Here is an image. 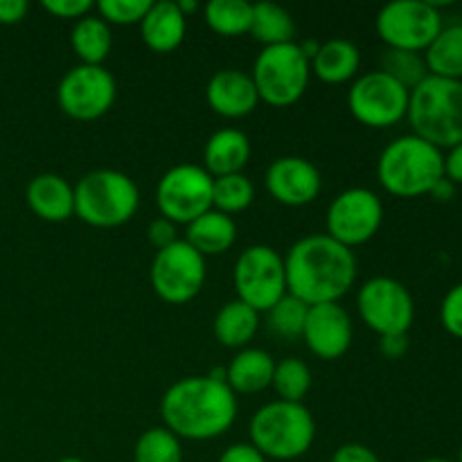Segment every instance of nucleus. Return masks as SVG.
<instances>
[{"mask_svg":"<svg viewBox=\"0 0 462 462\" xmlns=\"http://www.w3.org/2000/svg\"><path fill=\"white\" fill-rule=\"evenodd\" d=\"M454 194H456V185L447 179H442L440 183L431 189V197L436 199V201H442V203L451 201V199H454Z\"/></svg>","mask_w":462,"mask_h":462,"instance_id":"obj_44","label":"nucleus"},{"mask_svg":"<svg viewBox=\"0 0 462 462\" xmlns=\"http://www.w3.org/2000/svg\"><path fill=\"white\" fill-rule=\"evenodd\" d=\"M147 237L156 251H162V248H167V246H171L174 242H179V235H176V224H171V221L165 219V217H158V219H153L152 224H149Z\"/></svg>","mask_w":462,"mask_h":462,"instance_id":"obj_38","label":"nucleus"},{"mask_svg":"<svg viewBox=\"0 0 462 462\" xmlns=\"http://www.w3.org/2000/svg\"><path fill=\"white\" fill-rule=\"evenodd\" d=\"M411 129L418 138L433 147L447 149L462 143V81L429 75L411 90L409 113Z\"/></svg>","mask_w":462,"mask_h":462,"instance_id":"obj_5","label":"nucleus"},{"mask_svg":"<svg viewBox=\"0 0 462 462\" xmlns=\"http://www.w3.org/2000/svg\"><path fill=\"white\" fill-rule=\"evenodd\" d=\"M134 462H183V447L170 429H147L135 440Z\"/></svg>","mask_w":462,"mask_h":462,"instance_id":"obj_32","label":"nucleus"},{"mask_svg":"<svg viewBox=\"0 0 462 462\" xmlns=\"http://www.w3.org/2000/svg\"><path fill=\"white\" fill-rule=\"evenodd\" d=\"M429 75L462 81V23L445 25L431 45L424 50Z\"/></svg>","mask_w":462,"mask_h":462,"instance_id":"obj_27","label":"nucleus"},{"mask_svg":"<svg viewBox=\"0 0 462 462\" xmlns=\"http://www.w3.org/2000/svg\"><path fill=\"white\" fill-rule=\"evenodd\" d=\"M25 201L39 219L61 224L75 215V188L63 176L45 171L27 183Z\"/></svg>","mask_w":462,"mask_h":462,"instance_id":"obj_19","label":"nucleus"},{"mask_svg":"<svg viewBox=\"0 0 462 462\" xmlns=\"http://www.w3.org/2000/svg\"><path fill=\"white\" fill-rule=\"evenodd\" d=\"M377 179L393 197L418 199L431 194L445 179V152L415 134L400 135L379 153Z\"/></svg>","mask_w":462,"mask_h":462,"instance_id":"obj_3","label":"nucleus"},{"mask_svg":"<svg viewBox=\"0 0 462 462\" xmlns=\"http://www.w3.org/2000/svg\"><path fill=\"white\" fill-rule=\"evenodd\" d=\"M41 7L52 16L70 18L77 23L79 18L88 16L90 9H95V3H90V0H43Z\"/></svg>","mask_w":462,"mask_h":462,"instance_id":"obj_37","label":"nucleus"},{"mask_svg":"<svg viewBox=\"0 0 462 462\" xmlns=\"http://www.w3.org/2000/svg\"><path fill=\"white\" fill-rule=\"evenodd\" d=\"M248 34L260 41L264 48L284 45L296 41V23L291 14L278 3H255L253 5V21Z\"/></svg>","mask_w":462,"mask_h":462,"instance_id":"obj_28","label":"nucleus"},{"mask_svg":"<svg viewBox=\"0 0 462 462\" xmlns=\"http://www.w3.org/2000/svg\"><path fill=\"white\" fill-rule=\"evenodd\" d=\"M302 341L314 356L323 361H337L350 350L355 328L352 319L338 302L314 305L307 311Z\"/></svg>","mask_w":462,"mask_h":462,"instance_id":"obj_17","label":"nucleus"},{"mask_svg":"<svg viewBox=\"0 0 462 462\" xmlns=\"http://www.w3.org/2000/svg\"><path fill=\"white\" fill-rule=\"evenodd\" d=\"M359 48L347 39L325 41V43H320L319 52H316L310 61L311 75L329 86L352 81L356 77V72H359Z\"/></svg>","mask_w":462,"mask_h":462,"instance_id":"obj_23","label":"nucleus"},{"mask_svg":"<svg viewBox=\"0 0 462 462\" xmlns=\"http://www.w3.org/2000/svg\"><path fill=\"white\" fill-rule=\"evenodd\" d=\"M251 161V140L239 129H221L208 138L203 147V170L212 179L244 174Z\"/></svg>","mask_w":462,"mask_h":462,"instance_id":"obj_21","label":"nucleus"},{"mask_svg":"<svg viewBox=\"0 0 462 462\" xmlns=\"http://www.w3.org/2000/svg\"><path fill=\"white\" fill-rule=\"evenodd\" d=\"M255 201V185L248 176L230 174L212 179V210L233 217Z\"/></svg>","mask_w":462,"mask_h":462,"instance_id":"obj_30","label":"nucleus"},{"mask_svg":"<svg viewBox=\"0 0 462 462\" xmlns=\"http://www.w3.org/2000/svg\"><path fill=\"white\" fill-rule=\"evenodd\" d=\"M185 242L201 253L203 257L221 255L228 248H233L237 239V224L233 217L224 215L219 210H208L192 224L185 226Z\"/></svg>","mask_w":462,"mask_h":462,"instance_id":"obj_24","label":"nucleus"},{"mask_svg":"<svg viewBox=\"0 0 462 462\" xmlns=\"http://www.w3.org/2000/svg\"><path fill=\"white\" fill-rule=\"evenodd\" d=\"M206 102L217 116L226 120H242L251 116L260 104L251 75L237 68L215 72L206 86Z\"/></svg>","mask_w":462,"mask_h":462,"instance_id":"obj_18","label":"nucleus"},{"mask_svg":"<svg viewBox=\"0 0 462 462\" xmlns=\"http://www.w3.org/2000/svg\"><path fill=\"white\" fill-rule=\"evenodd\" d=\"M445 179L458 188L462 185V143L445 153Z\"/></svg>","mask_w":462,"mask_h":462,"instance_id":"obj_43","label":"nucleus"},{"mask_svg":"<svg viewBox=\"0 0 462 462\" xmlns=\"http://www.w3.org/2000/svg\"><path fill=\"white\" fill-rule=\"evenodd\" d=\"M117 97V81L104 66L70 68L57 88V104L63 116L79 122L99 120L113 108Z\"/></svg>","mask_w":462,"mask_h":462,"instance_id":"obj_14","label":"nucleus"},{"mask_svg":"<svg viewBox=\"0 0 462 462\" xmlns=\"http://www.w3.org/2000/svg\"><path fill=\"white\" fill-rule=\"evenodd\" d=\"M203 21L219 36H244L251 30L253 5L246 0H210L203 7Z\"/></svg>","mask_w":462,"mask_h":462,"instance_id":"obj_29","label":"nucleus"},{"mask_svg":"<svg viewBox=\"0 0 462 462\" xmlns=\"http://www.w3.org/2000/svg\"><path fill=\"white\" fill-rule=\"evenodd\" d=\"M248 436L266 460H298L314 445L316 420L305 404L275 400L255 411Z\"/></svg>","mask_w":462,"mask_h":462,"instance_id":"obj_4","label":"nucleus"},{"mask_svg":"<svg viewBox=\"0 0 462 462\" xmlns=\"http://www.w3.org/2000/svg\"><path fill=\"white\" fill-rule=\"evenodd\" d=\"M206 257L194 251L185 239L156 251L149 269L152 289L167 305H185L201 293L206 284Z\"/></svg>","mask_w":462,"mask_h":462,"instance_id":"obj_10","label":"nucleus"},{"mask_svg":"<svg viewBox=\"0 0 462 462\" xmlns=\"http://www.w3.org/2000/svg\"><path fill=\"white\" fill-rule=\"evenodd\" d=\"M260 329V314L242 300H230L217 311L212 332L224 347L230 350H244Z\"/></svg>","mask_w":462,"mask_h":462,"instance_id":"obj_25","label":"nucleus"},{"mask_svg":"<svg viewBox=\"0 0 462 462\" xmlns=\"http://www.w3.org/2000/svg\"><path fill=\"white\" fill-rule=\"evenodd\" d=\"M458 462H462V447H460V454H458Z\"/></svg>","mask_w":462,"mask_h":462,"instance_id":"obj_48","label":"nucleus"},{"mask_svg":"<svg viewBox=\"0 0 462 462\" xmlns=\"http://www.w3.org/2000/svg\"><path fill=\"white\" fill-rule=\"evenodd\" d=\"M176 5H179V9L183 12V16H189V14L199 9V3H194V0H176Z\"/></svg>","mask_w":462,"mask_h":462,"instance_id":"obj_45","label":"nucleus"},{"mask_svg":"<svg viewBox=\"0 0 462 462\" xmlns=\"http://www.w3.org/2000/svg\"><path fill=\"white\" fill-rule=\"evenodd\" d=\"M356 310L370 332L382 337L409 334L415 320V302L409 289L395 278H370L356 296Z\"/></svg>","mask_w":462,"mask_h":462,"instance_id":"obj_13","label":"nucleus"},{"mask_svg":"<svg viewBox=\"0 0 462 462\" xmlns=\"http://www.w3.org/2000/svg\"><path fill=\"white\" fill-rule=\"evenodd\" d=\"M420 462H454V460H447V458H424Z\"/></svg>","mask_w":462,"mask_h":462,"instance_id":"obj_47","label":"nucleus"},{"mask_svg":"<svg viewBox=\"0 0 462 462\" xmlns=\"http://www.w3.org/2000/svg\"><path fill=\"white\" fill-rule=\"evenodd\" d=\"M140 208V189L131 176L117 170H95L75 185V217L93 228L129 224Z\"/></svg>","mask_w":462,"mask_h":462,"instance_id":"obj_6","label":"nucleus"},{"mask_svg":"<svg viewBox=\"0 0 462 462\" xmlns=\"http://www.w3.org/2000/svg\"><path fill=\"white\" fill-rule=\"evenodd\" d=\"M57 462H86V460L77 458V456H68V458H61V460H57Z\"/></svg>","mask_w":462,"mask_h":462,"instance_id":"obj_46","label":"nucleus"},{"mask_svg":"<svg viewBox=\"0 0 462 462\" xmlns=\"http://www.w3.org/2000/svg\"><path fill=\"white\" fill-rule=\"evenodd\" d=\"M383 224V203L373 189L350 188L343 189L329 203L325 226L328 237L346 248H356L368 244L379 233Z\"/></svg>","mask_w":462,"mask_h":462,"instance_id":"obj_15","label":"nucleus"},{"mask_svg":"<svg viewBox=\"0 0 462 462\" xmlns=\"http://www.w3.org/2000/svg\"><path fill=\"white\" fill-rule=\"evenodd\" d=\"M379 350L386 359H402L409 352V334H391L379 338Z\"/></svg>","mask_w":462,"mask_h":462,"instance_id":"obj_41","label":"nucleus"},{"mask_svg":"<svg viewBox=\"0 0 462 462\" xmlns=\"http://www.w3.org/2000/svg\"><path fill=\"white\" fill-rule=\"evenodd\" d=\"M307 311L310 307L305 305L302 300L293 296H284L266 311V320H269V329L280 338H300L302 329H305V320H307Z\"/></svg>","mask_w":462,"mask_h":462,"instance_id":"obj_34","label":"nucleus"},{"mask_svg":"<svg viewBox=\"0 0 462 462\" xmlns=\"http://www.w3.org/2000/svg\"><path fill=\"white\" fill-rule=\"evenodd\" d=\"M237 395L226 382L210 374L183 377L171 383L161 400L165 429L179 440L206 442L221 438L237 420Z\"/></svg>","mask_w":462,"mask_h":462,"instance_id":"obj_2","label":"nucleus"},{"mask_svg":"<svg viewBox=\"0 0 462 462\" xmlns=\"http://www.w3.org/2000/svg\"><path fill=\"white\" fill-rule=\"evenodd\" d=\"M237 300L246 302L257 314H266L280 298L287 296L284 257L266 244H255L239 253L233 271Z\"/></svg>","mask_w":462,"mask_h":462,"instance_id":"obj_8","label":"nucleus"},{"mask_svg":"<svg viewBox=\"0 0 462 462\" xmlns=\"http://www.w3.org/2000/svg\"><path fill=\"white\" fill-rule=\"evenodd\" d=\"M161 217L176 226H189L212 210V176L201 165L180 162L167 170L156 185Z\"/></svg>","mask_w":462,"mask_h":462,"instance_id":"obj_11","label":"nucleus"},{"mask_svg":"<svg viewBox=\"0 0 462 462\" xmlns=\"http://www.w3.org/2000/svg\"><path fill=\"white\" fill-rule=\"evenodd\" d=\"M329 462H382V458L370 447L359 445V442H347L334 451Z\"/></svg>","mask_w":462,"mask_h":462,"instance_id":"obj_39","label":"nucleus"},{"mask_svg":"<svg viewBox=\"0 0 462 462\" xmlns=\"http://www.w3.org/2000/svg\"><path fill=\"white\" fill-rule=\"evenodd\" d=\"M382 72L404 86L406 90H413L415 86L422 84L429 77L427 61L424 54L420 52H406V50H391L388 48L382 57Z\"/></svg>","mask_w":462,"mask_h":462,"instance_id":"obj_33","label":"nucleus"},{"mask_svg":"<svg viewBox=\"0 0 462 462\" xmlns=\"http://www.w3.org/2000/svg\"><path fill=\"white\" fill-rule=\"evenodd\" d=\"M271 388L275 391L278 400L298 402V404H302V400H305L307 393H310L311 388L310 365H307L302 359H296V356L275 361Z\"/></svg>","mask_w":462,"mask_h":462,"instance_id":"obj_31","label":"nucleus"},{"mask_svg":"<svg viewBox=\"0 0 462 462\" xmlns=\"http://www.w3.org/2000/svg\"><path fill=\"white\" fill-rule=\"evenodd\" d=\"M271 197L287 208L310 206L323 189V176L319 167L302 156L275 158L264 174Z\"/></svg>","mask_w":462,"mask_h":462,"instance_id":"obj_16","label":"nucleus"},{"mask_svg":"<svg viewBox=\"0 0 462 462\" xmlns=\"http://www.w3.org/2000/svg\"><path fill=\"white\" fill-rule=\"evenodd\" d=\"M440 323L454 338L462 341V282L451 287L440 305Z\"/></svg>","mask_w":462,"mask_h":462,"instance_id":"obj_36","label":"nucleus"},{"mask_svg":"<svg viewBox=\"0 0 462 462\" xmlns=\"http://www.w3.org/2000/svg\"><path fill=\"white\" fill-rule=\"evenodd\" d=\"M377 34L391 50L422 54L445 27L431 0H395L377 14Z\"/></svg>","mask_w":462,"mask_h":462,"instance_id":"obj_9","label":"nucleus"},{"mask_svg":"<svg viewBox=\"0 0 462 462\" xmlns=\"http://www.w3.org/2000/svg\"><path fill=\"white\" fill-rule=\"evenodd\" d=\"M30 12L25 0H0V25H16Z\"/></svg>","mask_w":462,"mask_h":462,"instance_id":"obj_42","label":"nucleus"},{"mask_svg":"<svg viewBox=\"0 0 462 462\" xmlns=\"http://www.w3.org/2000/svg\"><path fill=\"white\" fill-rule=\"evenodd\" d=\"M287 293L307 307L338 302L356 282V257L328 235H307L284 255Z\"/></svg>","mask_w":462,"mask_h":462,"instance_id":"obj_1","label":"nucleus"},{"mask_svg":"<svg viewBox=\"0 0 462 462\" xmlns=\"http://www.w3.org/2000/svg\"><path fill=\"white\" fill-rule=\"evenodd\" d=\"M185 34H188V16H183L176 0L152 3L140 23V36L144 45L158 54H170L180 48Z\"/></svg>","mask_w":462,"mask_h":462,"instance_id":"obj_20","label":"nucleus"},{"mask_svg":"<svg viewBox=\"0 0 462 462\" xmlns=\"http://www.w3.org/2000/svg\"><path fill=\"white\" fill-rule=\"evenodd\" d=\"M275 359L262 347H244L226 365V383L235 395H257L271 388Z\"/></svg>","mask_w":462,"mask_h":462,"instance_id":"obj_22","label":"nucleus"},{"mask_svg":"<svg viewBox=\"0 0 462 462\" xmlns=\"http://www.w3.org/2000/svg\"><path fill=\"white\" fill-rule=\"evenodd\" d=\"M217 462H269L251 442H237V445H230L228 449H224V454L219 456Z\"/></svg>","mask_w":462,"mask_h":462,"instance_id":"obj_40","label":"nucleus"},{"mask_svg":"<svg viewBox=\"0 0 462 462\" xmlns=\"http://www.w3.org/2000/svg\"><path fill=\"white\" fill-rule=\"evenodd\" d=\"M70 45L84 66H102L113 48L111 25H106L99 16L88 14L72 27Z\"/></svg>","mask_w":462,"mask_h":462,"instance_id":"obj_26","label":"nucleus"},{"mask_svg":"<svg viewBox=\"0 0 462 462\" xmlns=\"http://www.w3.org/2000/svg\"><path fill=\"white\" fill-rule=\"evenodd\" d=\"M152 0H99L95 3L97 16L106 25H140Z\"/></svg>","mask_w":462,"mask_h":462,"instance_id":"obj_35","label":"nucleus"},{"mask_svg":"<svg viewBox=\"0 0 462 462\" xmlns=\"http://www.w3.org/2000/svg\"><path fill=\"white\" fill-rule=\"evenodd\" d=\"M251 79L255 84L257 95H260V102L273 108L293 106L310 86V59L302 54L296 41L262 48L255 63H253Z\"/></svg>","mask_w":462,"mask_h":462,"instance_id":"obj_7","label":"nucleus"},{"mask_svg":"<svg viewBox=\"0 0 462 462\" xmlns=\"http://www.w3.org/2000/svg\"><path fill=\"white\" fill-rule=\"evenodd\" d=\"M411 90L397 84L386 72L373 70L356 77L347 90V111L370 129H388L409 113Z\"/></svg>","mask_w":462,"mask_h":462,"instance_id":"obj_12","label":"nucleus"}]
</instances>
